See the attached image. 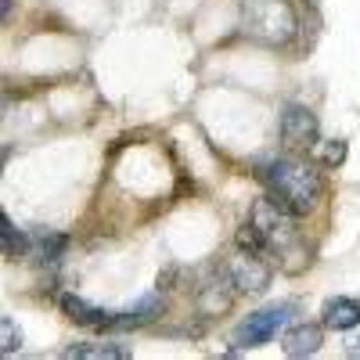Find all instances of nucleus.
I'll use <instances>...</instances> for the list:
<instances>
[{
    "instance_id": "obj_6",
    "label": "nucleus",
    "mask_w": 360,
    "mask_h": 360,
    "mask_svg": "<svg viewBox=\"0 0 360 360\" xmlns=\"http://www.w3.org/2000/svg\"><path fill=\"white\" fill-rule=\"evenodd\" d=\"M281 141L288 148H314L317 144V115L307 105H288L281 112Z\"/></svg>"
},
{
    "instance_id": "obj_10",
    "label": "nucleus",
    "mask_w": 360,
    "mask_h": 360,
    "mask_svg": "<svg viewBox=\"0 0 360 360\" xmlns=\"http://www.w3.org/2000/svg\"><path fill=\"white\" fill-rule=\"evenodd\" d=\"M62 310L76 321V324H94V328H112V317L105 314V310H98V307H90V303H83L79 295H62Z\"/></svg>"
},
{
    "instance_id": "obj_9",
    "label": "nucleus",
    "mask_w": 360,
    "mask_h": 360,
    "mask_svg": "<svg viewBox=\"0 0 360 360\" xmlns=\"http://www.w3.org/2000/svg\"><path fill=\"white\" fill-rule=\"evenodd\" d=\"M324 324L335 328V332H346V328L360 324V303L356 299H346V295L328 299L324 303Z\"/></svg>"
},
{
    "instance_id": "obj_15",
    "label": "nucleus",
    "mask_w": 360,
    "mask_h": 360,
    "mask_svg": "<svg viewBox=\"0 0 360 360\" xmlns=\"http://www.w3.org/2000/svg\"><path fill=\"white\" fill-rule=\"evenodd\" d=\"M4 252L8 256H18L22 252V234H15V227H11L8 217H4Z\"/></svg>"
},
{
    "instance_id": "obj_3",
    "label": "nucleus",
    "mask_w": 360,
    "mask_h": 360,
    "mask_svg": "<svg viewBox=\"0 0 360 360\" xmlns=\"http://www.w3.org/2000/svg\"><path fill=\"white\" fill-rule=\"evenodd\" d=\"M292 209L281 202V198H256L252 202V213H249V224L263 234L266 249H278L285 252L295 238V227H292Z\"/></svg>"
},
{
    "instance_id": "obj_13",
    "label": "nucleus",
    "mask_w": 360,
    "mask_h": 360,
    "mask_svg": "<svg viewBox=\"0 0 360 360\" xmlns=\"http://www.w3.org/2000/svg\"><path fill=\"white\" fill-rule=\"evenodd\" d=\"M0 339H4V342H0L4 356H11V353L22 346V332L15 328V321H11V317H0Z\"/></svg>"
},
{
    "instance_id": "obj_8",
    "label": "nucleus",
    "mask_w": 360,
    "mask_h": 360,
    "mask_svg": "<svg viewBox=\"0 0 360 360\" xmlns=\"http://www.w3.org/2000/svg\"><path fill=\"white\" fill-rule=\"evenodd\" d=\"M321 339H324V332L317 324H299L285 335L281 349H285V356H314L321 349Z\"/></svg>"
},
{
    "instance_id": "obj_7",
    "label": "nucleus",
    "mask_w": 360,
    "mask_h": 360,
    "mask_svg": "<svg viewBox=\"0 0 360 360\" xmlns=\"http://www.w3.org/2000/svg\"><path fill=\"white\" fill-rule=\"evenodd\" d=\"M231 307H234V292H231L224 281H205V285L198 288V314H205V317H224Z\"/></svg>"
},
{
    "instance_id": "obj_12",
    "label": "nucleus",
    "mask_w": 360,
    "mask_h": 360,
    "mask_svg": "<svg viewBox=\"0 0 360 360\" xmlns=\"http://www.w3.org/2000/svg\"><path fill=\"white\" fill-rule=\"evenodd\" d=\"M65 356H108V360H127L130 349L127 346H115V342H101V346H76Z\"/></svg>"
},
{
    "instance_id": "obj_11",
    "label": "nucleus",
    "mask_w": 360,
    "mask_h": 360,
    "mask_svg": "<svg viewBox=\"0 0 360 360\" xmlns=\"http://www.w3.org/2000/svg\"><path fill=\"white\" fill-rule=\"evenodd\" d=\"M159 310H162V299H159V295H148V299H141L134 310L112 317V328H137V324H144V321H152Z\"/></svg>"
},
{
    "instance_id": "obj_4",
    "label": "nucleus",
    "mask_w": 360,
    "mask_h": 360,
    "mask_svg": "<svg viewBox=\"0 0 360 360\" xmlns=\"http://www.w3.org/2000/svg\"><path fill=\"white\" fill-rule=\"evenodd\" d=\"M295 303H278V307H266V310H256L249 314L242 324H238V332H234V346L238 349H252V346H263L274 339V332L288 321Z\"/></svg>"
},
{
    "instance_id": "obj_1",
    "label": "nucleus",
    "mask_w": 360,
    "mask_h": 360,
    "mask_svg": "<svg viewBox=\"0 0 360 360\" xmlns=\"http://www.w3.org/2000/svg\"><path fill=\"white\" fill-rule=\"evenodd\" d=\"M259 176L266 180V188L274 191V198H281L295 217L314 213L317 202H321V176L303 159H274L259 169Z\"/></svg>"
},
{
    "instance_id": "obj_2",
    "label": "nucleus",
    "mask_w": 360,
    "mask_h": 360,
    "mask_svg": "<svg viewBox=\"0 0 360 360\" xmlns=\"http://www.w3.org/2000/svg\"><path fill=\"white\" fill-rule=\"evenodd\" d=\"M245 33L263 44H285L295 37V11L288 0H249Z\"/></svg>"
},
{
    "instance_id": "obj_5",
    "label": "nucleus",
    "mask_w": 360,
    "mask_h": 360,
    "mask_svg": "<svg viewBox=\"0 0 360 360\" xmlns=\"http://www.w3.org/2000/svg\"><path fill=\"white\" fill-rule=\"evenodd\" d=\"M227 274H231V285H234L238 292L259 295V292L270 285V263L263 259V252H249V249H242V252L231 259Z\"/></svg>"
},
{
    "instance_id": "obj_14",
    "label": "nucleus",
    "mask_w": 360,
    "mask_h": 360,
    "mask_svg": "<svg viewBox=\"0 0 360 360\" xmlns=\"http://www.w3.org/2000/svg\"><path fill=\"white\" fill-rule=\"evenodd\" d=\"M342 159H346V141H328L321 148V162L324 166H339Z\"/></svg>"
}]
</instances>
